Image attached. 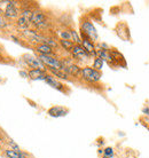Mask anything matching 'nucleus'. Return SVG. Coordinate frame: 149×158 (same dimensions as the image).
Wrapping results in <instances>:
<instances>
[{
  "label": "nucleus",
  "mask_w": 149,
  "mask_h": 158,
  "mask_svg": "<svg viewBox=\"0 0 149 158\" xmlns=\"http://www.w3.org/2000/svg\"><path fill=\"white\" fill-rule=\"evenodd\" d=\"M79 28H80V37L88 38V39L92 40L94 44L99 43L98 31L95 29L94 24L92 23V21L88 20V19L82 20V22L79 24Z\"/></svg>",
  "instance_id": "obj_1"
},
{
  "label": "nucleus",
  "mask_w": 149,
  "mask_h": 158,
  "mask_svg": "<svg viewBox=\"0 0 149 158\" xmlns=\"http://www.w3.org/2000/svg\"><path fill=\"white\" fill-rule=\"evenodd\" d=\"M31 25H33L37 31H43L49 27V22L47 20V15L41 10L35 9L31 17Z\"/></svg>",
  "instance_id": "obj_2"
},
{
  "label": "nucleus",
  "mask_w": 149,
  "mask_h": 158,
  "mask_svg": "<svg viewBox=\"0 0 149 158\" xmlns=\"http://www.w3.org/2000/svg\"><path fill=\"white\" fill-rule=\"evenodd\" d=\"M101 71H96L90 65H84L82 68V80L87 84H96L101 80Z\"/></svg>",
  "instance_id": "obj_3"
},
{
  "label": "nucleus",
  "mask_w": 149,
  "mask_h": 158,
  "mask_svg": "<svg viewBox=\"0 0 149 158\" xmlns=\"http://www.w3.org/2000/svg\"><path fill=\"white\" fill-rule=\"evenodd\" d=\"M38 59L43 62L47 70H62V61L57 56L53 55H38Z\"/></svg>",
  "instance_id": "obj_4"
},
{
  "label": "nucleus",
  "mask_w": 149,
  "mask_h": 158,
  "mask_svg": "<svg viewBox=\"0 0 149 158\" xmlns=\"http://www.w3.org/2000/svg\"><path fill=\"white\" fill-rule=\"evenodd\" d=\"M21 9L17 7V1H6V6L4 9V17L7 22H12L19 19Z\"/></svg>",
  "instance_id": "obj_5"
},
{
  "label": "nucleus",
  "mask_w": 149,
  "mask_h": 158,
  "mask_svg": "<svg viewBox=\"0 0 149 158\" xmlns=\"http://www.w3.org/2000/svg\"><path fill=\"white\" fill-rule=\"evenodd\" d=\"M22 61L24 62L25 67L29 68V70L31 69H40V70H45L47 71L46 67L43 64V62L38 59V56H35L32 54H24L22 56Z\"/></svg>",
  "instance_id": "obj_6"
},
{
  "label": "nucleus",
  "mask_w": 149,
  "mask_h": 158,
  "mask_svg": "<svg viewBox=\"0 0 149 158\" xmlns=\"http://www.w3.org/2000/svg\"><path fill=\"white\" fill-rule=\"evenodd\" d=\"M71 56L78 63H86L88 60H91V56L82 47V45H74L72 51H71Z\"/></svg>",
  "instance_id": "obj_7"
},
{
  "label": "nucleus",
  "mask_w": 149,
  "mask_h": 158,
  "mask_svg": "<svg viewBox=\"0 0 149 158\" xmlns=\"http://www.w3.org/2000/svg\"><path fill=\"white\" fill-rule=\"evenodd\" d=\"M45 83L47 84V85H49L51 87H53V88H54V89H56V91L62 92V93H66V94H67V93H69V88H68V86H66V85H64L61 80L56 79L55 77H53L51 73H47V75H46Z\"/></svg>",
  "instance_id": "obj_8"
},
{
  "label": "nucleus",
  "mask_w": 149,
  "mask_h": 158,
  "mask_svg": "<svg viewBox=\"0 0 149 158\" xmlns=\"http://www.w3.org/2000/svg\"><path fill=\"white\" fill-rule=\"evenodd\" d=\"M48 116L54 117V118H59V117H64L69 114V109L63 106H54V107L49 108L47 110Z\"/></svg>",
  "instance_id": "obj_9"
},
{
  "label": "nucleus",
  "mask_w": 149,
  "mask_h": 158,
  "mask_svg": "<svg viewBox=\"0 0 149 158\" xmlns=\"http://www.w3.org/2000/svg\"><path fill=\"white\" fill-rule=\"evenodd\" d=\"M82 47L85 49V52L91 57L94 59L95 53H96V46L92 40H90L88 38H85V37H82Z\"/></svg>",
  "instance_id": "obj_10"
},
{
  "label": "nucleus",
  "mask_w": 149,
  "mask_h": 158,
  "mask_svg": "<svg viewBox=\"0 0 149 158\" xmlns=\"http://www.w3.org/2000/svg\"><path fill=\"white\" fill-rule=\"evenodd\" d=\"M35 52L38 55H53L56 56V51L46 44H37L35 45Z\"/></svg>",
  "instance_id": "obj_11"
},
{
  "label": "nucleus",
  "mask_w": 149,
  "mask_h": 158,
  "mask_svg": "<svg viewBox=\"0 0 149 158\" xmlns=\"http://www.w3.org/2000/svg\"><path fill=\"white\" fill-rule=\"evenodd\" d=\"M29 72V78L31 80H44L46 78V75L48 73V71L45 70H40V69H31V70H28Z\"/></svg>",
  "instance_id": "obj_12"
},
{
  "label": "nucleus",
  "mask_w": 149,
  "mask_h": 158,
  "mask_svg": "<svg viewBox=\"0 0 149 158\" xmlns=\"http://www.w3.org/2000/svg\"><path fill=\"white\" fill-rule=\"evenodd\" d=\"M4 155L7 158H30L27 152H16V151L9 149V148H5Z\"/></svg>",
  "instance_id": "obj_13"
},
{
  "label": "nucleus",
  "mask_w": 149,
  "mask_h": 158,
  "mask_svg": "<svg viewBox=\"0 0 149 158\" xmlns=\"http://www.w3.org/2000/svg\"><path fill=\"white\" fill-rule=\"evenodd\" d=\"M47 71L48 73H51L53 77H55V78L59 79V80H68V81L71 80L70 77L63 71V70H47Z\"/></svg>",
  "instance_id": "obj_14"
},
{
  "label": "nucleus",
  "mask_w": 149,
  "mask_h": 158,
  "mask_svg": "<svg viewBox=\"0 0 149 158\" xmlns=\"http://www.w3.org/2000/svg\"><path fill=\"white\" fill-rule=\"evenodd\" d=\"M59 46L62 49H64L66 52H69V53H71V51H72V48H74V44L71 41V40H63V39H60L59 40Z\"/></svg>",
  "instance_id": "obj_15"
},
{
  "label": "nucleus",
  "mask_w": 149,
  "mask_h": 158,
  "mask_svg": "<svg viewBox=\"0 0 149 158\" xmlns=\"http://www.w3.org/2000/svg\"><path fill=\"white\" fill-rule=\"evenodd\" d=\"M57 36L60 37V39H63V40H71V32H70V29H62V30H57Z\"/></svg>",
  "instance_id": "obj_16"
},
{
  "label": "nucleus",
  "mask_w": 149,
  "mask_h": 158,
  "mask_svg": "<svg viewBox=\"0 0 149 158\" xmlns=\"http://www.w3.org/2000/svg\"><path fill=\"white\" fill-rule=\"evenodd\" d=\"M11 62V57L7 55V53L5 51L4 46L0 44V63H9Z\"/></svg>",
  "instance_id": "obj_17"
},
{
  "label": "nucleus",
  "mask_w": 149,
  "mask_h": 158,
  "mask_svg": "<svg viewBox=\"0 0 149 158\" xmlns=\"http://www.w3.org/2000/svg\"><path fill=\"white\" fill-rule=\"evenodd\" d=\"M71 32V39H72V43L74 45H82V37L79 35L78 32L76 31L74 29H70Z\"/></svg>",
  "instance_id": "obj_18"
},
{
  "label": "nucleus",
  "mask_w": 149,
  "mask_h": 158,
  "mask_svg": "<svg viewBox=\"0 0 149 158\" xmlns=\"http://www.w3.org/2000/svg\"><path fill=\"white\" fill-rule=\"evenodd\" d=\"M103 64H104L103 60L100 59V57H94V59H93L92 68H93L94 70H96V71H101L102 68H103Z\"/></svg>",
  "instance_id": "obj_19"
},
{
  "label": "nucleus",
  "mask_w": 149,
  "mask_h": 158,
  "mask_svg": "<svg viewBox=\"0 0 149 158\" xmlns=\"http://www.w3.org/2000/svg\"><path fill=\"white\" fill-rule=\"evenodd\" d=\"M103 156H106L108 158H114L115 156V150L113 147H106L103 149Z\"/></svg>",
  "instance_id": "obj_20"
},
{
  "label": "nucleus",
  "mask_w": 149,
  "mask_h": 158,
  "mask_svg": "<svg viewBox=\"0 0 149 158\" xmlns=\"http://www.w3.org/2000/svg\"><path fill=\"white\" fill-rule=\"evenodd\" d=\"M19 73H20V76L23 77V78H29V72H28V70H20Z\"/></svg>",
  "instance_id": "obj_21"
},
{
  "label": "nucleus",
  "mask_w": 149,
  "mask_h": 158,
  "mask_svg": "<svg viewBox=\"0 0 149 158\" xmlns=\"http://www.w3.org/2000/svg\"><path fill=\"white\" fill-rule=\"evenodd\" d=\"M142 112H143V114H146V115L149 116V108L148 107H145L143 109H142Z\"/></svg>",
  "instance_id": "obj_22"
},
{
  "label": "nucleus",
  "mask_w": 149,
  "mask_h": 158,
  "mask_svg": "<svg viewBox=\"0 0 149 158\" xmlns=\"http://www.w3.org/2000/svg\"><path fill=\"white\" fill-rule=\"evenodd\" d=\"M99 154L103 155V149H99Z\"/></svg>",
  "instance_id": "obj_23"
},
{
  "label": "nucleus",
  "mask_w": 149,
  "mask_h": 158,
  "mask_svg": "<svg viewBox=\"0 0 149 158\" xmlns=\"http://www.w3.org/2000/svg\"><path fill=\"white\" fill-rule=\"evenodd\" d=\"M0 15H4V10L1 9V7H0Z\"/></svg>",
  "instance_id": "obj_24"
},
{
  "label": "nucleus",
  "mask_w": 149,
  "mask_h": 158,
  "mask_svg": "<svg viewBox=\"0 0 149 158\" xmlns=\"http://www.w3.org/2000/svg\"><path fill=\"white\" fill-rule=\"evenodd\" d=\"M2 148H4V147H2V144H1V143H0V151L2 150Z\"/></svg>",
  "instance_id": "obj_25"
},
{
  "label": "nucleus",
  "mask_w": 149,
  "mask_h": 158,
  "mask_svg": "<svg viewBox=\"0 0 149 158\" xmlns=\"http://www.w3.org/2000/svg\"><path fill=\"white\" fill-rule=\"evenodd\" d=\"M101 158H108V157H106V156H102V157Z\"/></svg>",
  "instance_id": "obj_26"
},
{
  "label": "nucleus",
  "mask_w": 149,
  "mask_h": 158,
  "mask_svg": "<svg viewBox=\"0 0 149 158\" xmlns=\"http://www.w3.org/2000/svg\"><path fill=\"white\" fill-rule=\"evenodd\" d=\"M148 130H149V127H148Z\"/></svg>",
  "instance_id": "obj_27"
}]
</instances>
